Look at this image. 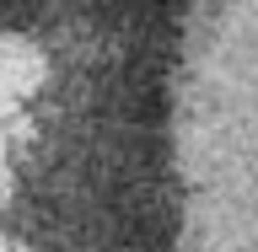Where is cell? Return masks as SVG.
<instances>
[{
  "mask_svg": "<svg viewBox=\"0 0 258 252\" xmlns=\"http://www.w3.org/2000/svg\"><path fill=\"white\" fill-rule=\"evenodd\" d=\"M22 188L27 252H258V0L86 32Z\"/></svg>",
  "mask_w": 258,
  "mask_h": 252,
  "instance_id": "6da1fadb",
  "label": "cell"
},
{
  "mask_svg": "<svg viewBox=\"0 0 258 252\" xmlns=\"http://www.w3.org/2000/svg\"><path fill=\"white\" fill-rule=\"evenodd\" d=\"M135 0H0V32H54V38H86L124 16Z\"/></svg>",
  "mask_w": 258,
  "mask_h": 252,
  "instance_id": "7a4b0ae2",
  "label": "cell"
}]
</instances>
